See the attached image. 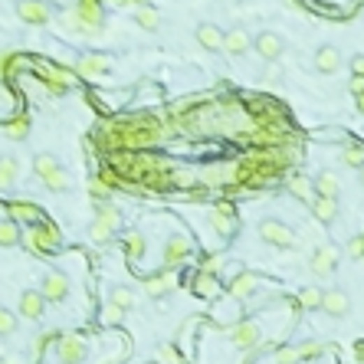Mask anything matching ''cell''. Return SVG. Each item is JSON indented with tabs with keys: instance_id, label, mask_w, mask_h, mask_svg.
<instances>
[{
	"instance_id": "obj_1",
	"label": "cell",
	"mask_w": 364,
	"mask_h": 364,
	"mask_svg": "<svg viewBox=\"0 0 364 364\" xmlns=\"http://www.w3.org/2000/svg\"><path fill=\"white\" fill-rule=\"evenodd\" d=\"M118 226H122V210L112 204H102L99 207V217L92 220V226H89V236H92L96 243H108L112 233H118Z\"/></svg>"
},
{
	"instance_id": "obj_2",
	"label": "cell",
	"mask_w": 364,
	"mask_h": 364,
	"mask_svg": "<svg viewBox=\"0 0 364 364\" xmlns=\"http://www.w3.org/2000/svg\"><path fill=\"white\" fill-rule=\"evenodd\" d=\"M20 243H27L30 249H40V253H53V249H59L63 240H59L53 224H40V226H33L30 233H23Z\"/></svg>"
},
{
	"instance_id": "obj_3",
	"label": "cell",
	"mask_w": 364,
	"mask_h": 364,
	"mask_svg": "<svg viewBox=\"0 0 364 364\" xmlns=\"http://www.w3.org/2000/svg\"><path fill=\"white\" fill-rule=\"evenodd\" d=\"M259 240L269 243V247H279V249L296 247V233L286 224H279V220H263L259 224Z\"/></svg>"
},
{
	"instance_id": "obj_4",
	"label": "cell",
	"mask_w": 364,
	"mask_h": 364,
	"mask_svg": "<svg viewBox=\"0 0 364 364\" xmlns=\"http://www.w3.org/2000/svg\"><path fill=\"white\" fill-rule=\"evenodd\" d=\"M253 50H256L263 59L276 63V59H282V53H286V40H282L279 33H272V30H263V33L253 36Z\"/></svg>"
},
{
	"instance_id": "obj_5",
	"label": "cell",
	"mask_w": 364,
	"mask_h": 364,
	"mask_svg": "<svg viewBox=\"0 0 364 364\" xmlns=\"http://www.w3.org/2000/svg\"><path fill=\"white\" fill-rule=\"evenodd\" d=\"M17 17L30 27H43L53 17V7L43 3V0H17Z\"/></svg>"
},
{
	"instance_id": "obj_6",
	"label": "cell",
	"mask_w": 364,
	"mask_h": 364,
	"mask_svg": "<svg viewBox=\"0 0 364 364\" xmlns=\"http://www.w3.org/2000/svg\"><path fill=\"white\" fill-rule=\"evenodd\" d=\"M194 253V243L187 240L184 233H171L168 236V243H164V253H161V259H164V266L174 269L177 263H184V259Z\"/></svg>"
},
{
	"instance_id": "obj_7",
	"label": "cell",
	"mask_w": 364,
	"mask_h": 364,
	"mask_svg": "<svg viewBox=\"0 0 364 364\" xmlns=\"http://www.w3.org/2000/svg\"><path fill=\"white\" fill-rule=\"evenodd\" d=\"M56 358H59V364H82L86 361V342L75 335H66L56 342Z\"/></svg>"
},
{
	"instance_id": "obj_8",
	"label": "cell",
	"mask_w": 364,
	"mask_h": 364,
	"mask_svg": "<svg viewBox=\"0 0 364 364\" xmlns=\"http://www.w3.org/2000/svg\"><path fill=\"white\" fill-rule=\"evenodd\" d=\"M321 312H328L332 319H342V315H348V309H351V299H348V292L344 289H325L321 292V302H319Z\"/></svg>"
},
{
	"instance_id": "obj_9",
	"label": "cell",
	"mask_w": 364,
	"mask_h": 364,
	"mask_svg": "<svg viewBox=\"0 0 364 364\" xmlns=\"http://www.w3.org/2000/svg\"><path fill=\"white\" fill-rule=\"evenodd\" d=\"M312 66H315V73H321V75L338 73V69H342V50H338V46H332V43L319 46V50H315V59H312Z\"/></svg>"
},
{
	"instance_id": "obj_10",
	"label": "cell",
	"mask_w": 364,
	"mask_h": 364,
	"mask_svg": "<svg viewBox=\"0 0 364 364\" xmlns=\"http://www.w3.org/2000/svg\"><path fill=\"white\" fill-rule=\"evenodd\" d=\"M36 292L43 296V302H63L66 296H69V279H66L63 272H46L43 286H40Z\"/></svg>"
},
{
	"instance_id": "obj_11",
	"label": "cell",
	"mask_w": 364,
	"mask_h": 364,
	"mask_svg": "<svg viewBox=\"0 0 364 364\" xmlns=\"http://www.w3.org/2000/svg\"><path fill=\"white\" fill-rule=\"evenodd\" d=\"M226 56H243L253 50V36H249L243 27H233V30L224 33V46H220Z\"/></svg>"
},
{
	"instance_id": "obj_12",
	"label": "cell",
	"mask_w": 364,
	"mask_h": 364,
	"mask_svg": "<svg viewBox=\"0 0 364 364\" xmlns=\"http://www.w3.org/2000/svg\"><path fill=\"white\" fill-rule=\"evenodd\" d=\"M174 286H177V272H174V269L154 272V276L145 279V292H148L151 299H164L168 292H174Z\"/></svg>"
},
{
	"instance_id": "obj_13",
	"label": "cell",
	"mask_w": 364,
	"mask_h": 364,
	"mask_svg": "<svg viewBox=\"0 0 364 364\" xmlns=\"http://www.w3.org/2000/svg\"><path fill=\"white\" fill-rule=\"evenodd\" d=\"M256 286H259V276H256V272H236V276L230 279L226 292H230V299L243 302V299H249V296L256 292Z\"/></svg>"
},
{
	"instance_id": "obj_14",
	"label": "cell",
	"mask_w": 364,
	"mask_h": 364,
	"mask_svg": "<svg viewBox=\"0 0 364 364\" xmlns=\"http://www.w3.org/2000/svg\"><path fill=\"white\" fill-rule=\"evenodd\" d=\"M312 272L315 276H332L335 269H338V249L335 247H319L315 253H312Z\"/></svg>"
},
{
	"instance_id": "obj_15",
	"label": "cell",
	"mask_w": 364,
	"mask_h": 364,
	"mask_svg": "<svg viewBox=\"0 0 364 364\" xmlns=\"http://www.w3.org/2000/svg\"><path fill=\"white\" fill-rule=\"evenodd\" d=\"M207 220H210V226H214L220 236H233V230H236L233 207H214V210L207 214Z\"/></svg>"
},
{
	"instance_id": "obj_16",
	"label": "cell",
	"mask_w": 364,
	"mask_h": 364,
	"mask_svg": "<svg viewBox=\"0 0 364 364\" xmlns=\"http://www.w3.org/2000/svg\"><path fill=\"white\" fill-rule=\"evenodd\" d=\"M194 36H197V43L204 46V50H220L224 46V30L217 23H197Z\"/></svg>"
},
{
	"instance_id": "obj_17",
	"label": "cell",
	"mask_w": 364,
	"mask_h": 364,
	"mask_svg": "<svg viewBox=\"0 0 364 364\" xmlns=\"http://www.w3.org/2000/svg\"><path fill=\"white\" fill-rule=\"evenodd\" d=\"M43 309H46V302L36 289H27L20 296V315H27V319H43Z\"/></svg>"
},
{
	"instance_id": "obj_18",
	"label": "cell",
	"mask_w": 364,
	"mask_h": 364,
	"mask_svg": "<svg viewBox=\"0 0 364 364\" xmlns=\"http://www.w3.org/2000/svg\"><path fill=\"white\" fill-rule=\"evenodd\" d=\"M312 191H315V197H338V191H342V184H338V177H335V171H321L315 181H312Z\"/></svg>"
},
{
	"instance_id": "obj_19",
	"label": "cell",
	"mask_w": 364,
	"mask_h": 364,
	"mask_svg": "<svg viewBox=\"0 0 364 364\" xmlns=\"http://www.w3.org/2000/svg\"><path fill=\"white\" fill-rule=\"evenodd\" d=\"M7 217H10L13 224H36L40 210L33 204H27V201H13V204H7Z\"/></svg>"
},
{
	"instance_id": "obj_20",
	"label": "cell",
	"mask_w": 364,
	"mask_h": 364,
	"mask_svg": "<svg viewBox=\"0 0 364 364\" xmlns=\"http://www.w3.org/2000/svg\"><path fill=\"white\" fill-rule=\"evenodd\" d=\"M122 243H125V256H129L131 263H138V259L148 253V236L138 233V230H135V233H125Z\"/></svg>"
},
{
	"instance_id": "obj_21",
	"label": "cell",
	"mask_w": 364,
	"mask_h": 364,
	"mask_svg": "<svg viewBox=\"0 0 364 364\" xmlns=\"http://www.w3.org/2000/svg\"><path fill=\"white\" fill-rule=\"evenodd\" d=\"M259 338V328L253 325V321H247V325H236L233 332H230V342L236 344V348H253Z\"/></svg>"
},
{
	"instance_id": "obj_22",
	"label": "cell",
	"mask_w": 364,
	"mask_h": 364,
	"mask_svg": "<svg viewBox=\"0 0 364 364\" xmlns=\"http://www.w3.org/2000/svg\"><path fill=\"white\" fill-rule=\"evenodd\" d=\"M312 214L321 224H332L335 217H338V204H335L332 197H312Z\"/></svg>"
},
{
	"instance_id": "obj_23",
	"label": "cell",
	"mask_w": 364,
	"mask_h": 364,
	"mask_svg": "<svg viewBox=\"0 0 364 364\" xmlns=\"http://www.w3.org/2000/svg\"><path fill=\"white\" fill-rule=\"evenodd\" d=\"M342 164L361 171V168H364V145H361V141H344V145H342Z\"/></svg>"
},
{
	"instance_id": "obj_24",
	"label": "cell",
	"mask_w": 364,
	"mask_h": 364,
	"mask_svg": "<svg viewBox=\"0 0 364 364\" xmlns=\"http://www.w3.org/2000/svg\"><path fill=\"white\" fill-rule=\"evenodd\" d=\"M17 174H20V164H17V158H13V154L0 158V191L13 187V184H17Z\"/></svg>"
},
{
	"instance_id": "obj_25",
	"label": "cell",
	"mask_w": 364,
	"mask_h": 364,
	"mask_svg": "<svg viewBox=\"0 0 364 364\" xmlns=\"http://www.w3.org/2000/svg\"><path fill=\"white\" fill-rule=\"evenodd\" d=\"M20 224H13L10 217H0V247H17L20 243Z\"/></svg>"
},
{
	"instance_id": "obj_26",
	"label": "cell",
	"mask_w": 364,
	"mask_h": 364,
	"mask_svg": "<svg viewBox=\"0 0 364 364\" xmlns=\"http://www.w3.org/2000/svg\"><path fill=\"white\" fill-rule=\"evenodd\" d=\"M289 194H292V197H299V201H305V204H312V197H315L312 181H309V177H302V174H296V177L289 181Z\"/></svg>"
},
{
	"instance_id": "obj_27",
	"label": "cell",
	"mask_w": 364,
	"mask_h": 364,
	"mask_svg": "<svg viewBox=\"0 0 364 364\" xmlns=\"http://www.w3.org/2000/svg\"><path fill=\"white\" fill-rule=\"evenodd\" d=\"M108 305H115V309H131L135 305V292L129 289V286H112V299H108Z\"/></svg>"
},
{
	"instance_id": "obj_28",
	"label": "cell",
	"mask_w": 364,
	"mask_h": 364,
	"mask_svg": "<svg viewBox=\"0 0 364 364\" xmlns=\"http://www.w3.org/2000/svg\"><path fill=\"white\" fill-rule=\"evenodd\" d=\"M53 171H59V161L53 154H36L33 158V174H40V177H50Z\"/></svg>"
},
{
	"instance_id": "obj_29",
	"label": "cell",
	"mask_w": 364,
	"mask_h": 364,
	"mask_svg": "<svg viewBox=\"0 0 364 364\" xmlns=\"http://www.w3.org/2000/svg\"><path fill=\"white\" fill-rule=\"evenodd\" d=\"M135 20H138L141 30H158L161 13L154 10V7H138V13H135Z\"/></svg>"
},
{
	"instance_id": "obj_30",
	"label": "cell",
	"mask_w": 364,
	"mask_h": 364,
	"mask_svg": "<svg viewBox=\"0 0 364 364\" xmlns=\"http://www.w3.org/2000/svg\"><path fill=\"white\" fill-rule=\"evenodd\" d=\"M43 181H46L50 191H69V187H73V181H69V174L66 171H53L50 177H43Z\"/></svg>"
},
{
	"instance_id": "obj_31",
	"label": "cell",
	"mask_w": 364,
	"mask_h": 364,
	"mask_svg": "<svg viewBox=\"0 0 364 364\" xmlns=\"http://www.w3.org/2000/svg\"><path fill=\"white\" fill-rule=\"evenodd\" d=\"M194 289H197V296H204V299L217 296V276H204V272H201V276H197V286H194Z\"/></svg>"
},
{
	"instance_id": "obj_32",
	"label": "cell",
	"mask_w": 364,
	"mask_h": 364,
	"mask_svg": "<svg viewBox=\"0 0 364 364\" xmlns=\"http://www.w3.org/2000/svg\"><path fill=\"white\" fill-rule=\"evenodd\" d=\"M27 135H30L27 118H17V122H10V125H7V138H10V141H23Z\"/></svg>"
},
{
	"instance_id": "obj_33",
	"label": "cell",
	"mask_w": 364,
	"mask_h": 364,
	"mask_svg": "<svg viewBox=\"0 0 364 364\" xmlns=\"http://www.w3.org/2000/svg\"><path fill=\"white\" fill-rule=\"evenodd\" d=\"M321 351H325V344H319V342H305V344H299V348H296V354H299V361H309V358H319Z\"/></svg>"
},
{
	"instance_id": "obj_34",
	"label": "cell",
	"mask_w": 364,
	"mask_h": 364,
	"mask_svg": "<svg viewBox=\"0 0 364 364\" xmlns=\"http://www.w3.org/2000/svg\"><path fill=\"white\" fill-rule=\"evenodd\" d=\"M319 302H321L319 289H312V286H309V289L299 292V305H302V309H319Z\"/></svg>"
},
{
	"instance_id": "obj_35",
	"label": "cell",
	"mask_w": 364,
	"mask_h": 364,
	"mask_svg": "<svg viewBox=\"0 0 364 364\" xmlns=\"http://www.w3.org/2000/svg\"><path fill=\"white\" fill-rule=\"evenodd\" d=\"M158 361L161 364H181V354L174 344H158Z\"/></svg>"
},
{
	"instance_id": "obj_36",
	"label": "cell",
	"mask_w": 364,
	"mask_h": 364,
	"mask_svg": "<svg viewBox=\"0 0 364 364\" xmlns=\"http://www.w3.org/2000/svg\"><path fill=\"white\" fill-rule=\"evenodd\" d=\"M220 269H224V259L220 256H207L204 263H201V272H204V276H220Z\"/></svg>"
},
{
	"instance_id": "obj_37",
	"label": "cell",
	"mask_w": 364,
	"mask_h": 364,
	"mask_svg": "<svg viewBox=\"0 0 364 364\" xmlns=\"http://www.w3.org/2000/svg\"><path fill=\"white\" fill-rule=\"evenodd\" d=\"M17 328V315L7 309H0V335H10Z\"/></svg>"
},
{
	"instance_id": "obj_38",
	"label": "cell",
	"mask_w": 364,
	"mask_h": 364,
	"mask_svg": "<svg viewBox=\"0 0 364 364\" xmlns=\"http://www.w3.org/2000/svg\"><path fill=\"white\" fill-rule=\"evenodd\" d=\"M122 319H125V312L115 309V305H105V312H102V325H118Z\"/></svg>"
},
{
	"instance_id": "obj_39",
	"label": "cell",
	"mask_w": 364,
	"mask_h": 364,
	"mask_svg": "<svg viewBox=\"0 0 364 364\" xmlns=\"http://www.w3.org/2000/svg\"><path fill=\"white\" fill-rule=\"evenodd\" d=\"M296 361H299L296 348H279L276 351V364H296Z\"/></svg>"
},
{
	"instance_id": "obj_40",
	"label": "cell",
	"mask_w": 364,
	"mask_h": 364,
	"mask_svg": "<svg viewBox=\"0 0 364 364\" xmlns=\"http://www.w3.org/2000/svg\"><path fill=\"white\" fill-rule=\"evenodd\" d=\"M105 59H82V63H79V69H82V73H102V69H105Z\"/></svg>"
},
{
	"instance_id": "obj_41",
	"label": "cell",
	"mask_w": 364,
	"mask_h": 364,
	"mask_svg": "<svg viewBox=\"0 0 364 364\" xmlns=\"http://www.w3.org/2000/svg\"><path fill=\"white\" fill-rule=\"evenodd\" d=\"M364 253V236H354V240H348V256L358 259Z\"/></svg>"
},
{
	"instance_id": "obj_42",
	"label": "cell",
	"mask_w": 364,
	"mask_h": 364,
	"mask_svg": "<svg viewBox=\"0 0 364 364\" xmlns=\"http://www.w3.org/2000/svg\"><path fill=\"white\" fill-rule=\"evenodd\" d=\"M351 69H354V75H361V79H364V53H358L351 59Z\"/></svg>"
},
{
	"instance_id": "obj_43",
	"label": "cell",
	"mask_w": 364,
	"mask_h": 364,
	"mask_svg": "<svg viewBox=\"0 0 364 364\" xmlns=\"http://www.w3.org/2000/svg\"><path fill=\"white\" fill-rule=\"evenodd\" d=\"M92 194H96V197H105V194H108V184H105V181H92Z\"/></svg>"
},
{
	"instance_id": "obj_44",
	"label": "cell",
	"mask_w": 364,
	"mask_h": 364,
	"mask_svg": "<svg viewBox=\"0 0 364 364\" xmlns=\"http://www.w3.org/2000/svg\"><path fill=\"white\" fill-rule=\"evenodd\" d=\"M351 92H354V96H361V92H364V79H361V75H354V79H351Z\"/></svg>"
},
{
	"instance_id": "obj_45",
	"label": "cell",
	"mask_w": 364,
	"mask_h": 364,
	"mask_svg": "<svg viewBox=\"0 0 364 364\" xmlns=\"http://www.w3.org/2000/svg\"><path fill=\"white\" fill-rule=\"evenodd\" d=\"M354 364H364V342L354 344Z\"/></svg>"
},
{
	"instance_id": "obj_46",
	"label": "cell",
	"mask_w": 364,
	"mask_h": 364,
	"mask_svg": "<svg viewBox=\"0 0 364 364\" xmlns=\"http://www.w3.org/2000/svg\"><path fill=\"white\" fill-rule=\"evenodd\" d=\"M358 108H361V115H364V92L358 96Z\"/></svg>"
},
{
	"instance_id": "obj_47",
	"label": "cell",
	"mask_w": 364,
	"mask_h": 364,
	"mask_svg": "<svg viewBox=\"0 0 364 364\" xmlns=\"http://www.w3.org/2000/svg\"><path fill=\"white\" fill-rule=\"evenodd\" d=\"M3 364H20V361H17V358H10V361H3Z\"/></svg>"
},
{
	"instance_id": "obj_48",
	"label": "cell",
	"mask_w": 364,
	"mask_h": 364,
	"mask_svg": "<svg viewBox=\"0 0 364 364\" xmlns=\"http://www.w3.org/2000/svg\"><path fill=\"white\" fill-rule=\"evenodd\" d=\"M361 187H364V168H361Z\"/></svg>"
}]
</instances>
